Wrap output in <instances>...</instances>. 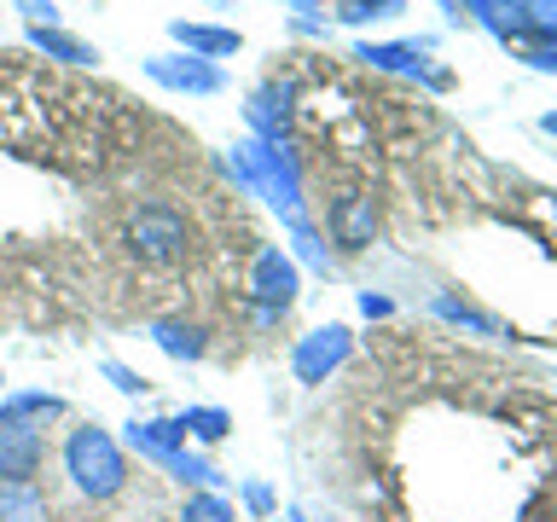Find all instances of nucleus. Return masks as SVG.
<instances>
[{
  "label": "nucleus",
  "mask_w": 557,
  "mask_h": 522,
  "mask_svg": "<svg viewBox=\"0 0 557 522\" xmlns=\"http://www.w3.org/2000/svg\"><path fill=\"white\" fill-rule=\"evenodd\" d=\"M104 244L134 285L169 296V278L191 273V261H198V221L169 191H139V198H122V209L104 226Z\"/></svg>",
  "instance_id": "f03ea898"
},
{
  "label": "nucleus",
  "mask_w": 557,
  "mask_h": 522,
  "mask_svg": "<svg viewBox=\"0 0 557 522\" xmlns=\"http://www.w3.org/2000/svg\"><path fill=\"white\" fill-rule=\"evenodd\" d=\"M534 29L557 35V0H534Z\"/></svg>",
  "instance_id": "9b49d317"
},
{
  "label": "nucleus",
  "mask_w": 557,
  "mask_h": 522,
  "mask_svg": "<svg viewBox=\"0 0 557 522\" xmlns=\"http://www.w3.org/2000/svg\"><path fill=\"white\" fill-rule=\"evenodd\" d=\"M151 76L169 82V87H198V94H215V87H221V70H209V64H163V59H157Z\"/></svg>",
  "instance_id": "423d86ee"
},
{
  "label": "nucleus",
  "mask_w": 557,
  "mask_h": 522,
  "mask_svg": "<svg viewBox=\"0 0 557 522\" xmlns=\"http://www.w3.org/2000/svg\"><path fill=\"white\" fill-rule=\"evenodd\" d=\"M35 47L59 52V59H70V64H87V59H94V52H87L82 41H70V35H47V29H35Z\"/></svg>",
  "instance_id": "1a4fd4ad"
},
{
  "label": "nucleus",
  "mask_w": 557,
  "mask_h": 522,
  "mask_svg": "<svg viewBox=\"0 0 557 522\" xmlns=\"http://www.w3.org/2000/svg\"><path fill=\"white\" fill-rule=\"evenodd\" d=\"M41 452H47L41 430H24L17 418H7V424H0V476H7V482H35Z\"/></svg>",
  "instance_id": "39448f33"
},
{
  "label": "nucleus",
  "mask_w": 557,
  "mask_h": 522,
  "mask_svg": "<svg viewBox=\"0 0 557 522\" xmlns=\"http://www.w3.org/2000/svg\"><path fill=\"white\" fill-rule=\"evenodd\" d=\"M337 355H343V331L331 325V331H320V343H308V348H302V360H296V365H302V377H308V383H320V372H325V365L337 360Z\"/></svg>",
  "instance_id": "0eeeda50"
},
{
  "label": "nucleus",
  "mask_w": 557,
  "mask_h": 522,
  "mask_svg": "<svg viewBox=\"0 0 557 522\" xmlns=\"http://www.w3.org/2000/svg\"><path fill=\"white\" fill-rule=\"evenodd\" d=\"M325 226H331V238H337L343 250H366V244H372V226H377L372 191L366 186H337L331 203H325Z\"/></svg>",
  "instance_id": "20e7f679"
},
{
  "label": "nucleus",
  "mask_w": 557,
  "mask_h": 522,
  "mask_svg": "<svg viewBox=\"0 0 557 522\" xmlns=\"http://www.w3.org/2000/svg\"><path fill=\"white\" fill-rule=\"evenodd\" d=\"M64 464H70V476H76V487L87 499H116L122 487H128V464H122V452H116V442L104 430H76L70 435V447H64Z\"/></svg>",
  "instance_id": "7ed1b4c3"
},
{
  "label": "nucleus",
  "mask_w": 557,
  "mask_h": 522,
  "mask_svg": "<svg viewBox=\"0 0 557 522\" xmlns=\"http://www.w3.org/2000/svg\"><path fill=\"white\" fill-rule=\"evenodd\" d=\"M186 522H233V511H226V505H215V499H191V505H186Z\"/></svg>",
  "instance_id": "9d476101"
},
{
  "label": "nucleus",
  "mask_w": 557,
  "mask_h": 522,
  "mask_svg": "<svg viewBox=\"0 0 557 522\" xmlns=\"http://www.w3.org/2000/svg\"><path fill=\"white\" fill-rule=\"evenodd\" d=\"M174 35H181L186 47H203V52H233L238 35L233 29H198V24H174Z\"/></svg>",
  "instance_id": "6e6552de"
},
{
  "label": "nucleus",
  "mask_w": 557,
  "mask_h": 522,
  "mask_svg": "<svg viewBox=\"0 0 557 522\" xmlns=\"http://www.w3.org/2000/svg\"><path fill=\"white\" fill-rule=\"evenodd\" d=\"M0 146L52 169H99L116 151V99L64 70L0 59Z\"/></svg>",
  "instance_id": "f257e3e1"
},
{
  "label": "nucleus",
  "mask_w": 557,
  "mask_h": 522,
  "mask_svg": "<svg viewBox=\"0 0 557 522\" xmlns=\"http://www.w3.org/2000/svg\"><path fill=\"white\" fill-rule=\"evenodd\" d=\"M546 134H557V116H546Z\"/></svg>",
  "instance_id": "f8f14e48"
}]
</instances>
